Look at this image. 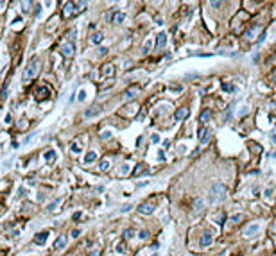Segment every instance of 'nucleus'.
Here are the masks:
<instances>
[{
	"label": "nucleus",
	"mask_w": 276,
	"mask_h": 256,
	"mask_svg": "<svg viewBox=\"0 0 276 256\" xmlns=\"http://www.w3.org/2000/svg\"><path fill=\"white\" fill-rule=\"evenodd\" d=\"M199 244H201V247H208V245L212 244V233H210V231H204Z\"/></svg>",
	"instance_id": "obj_13"
},
{
	"label": "nucleus",
	"mask_w": 276,
	"mask_h": 256,
	"mask_svg": "<svg viewBox=\"0 0 276 256\" xmlns=\"http://www.w3.org/2000/svg\"><path fill=\"white\" fill-rule=\"evenodd\" d=\"M49 97H50V90H49L47 86H41V88H38V90L34 91V99H36L38 102L47 100Z\"/></svg>",
	"instance_id": "obj_5"
},
{
	"label": "nucleus",
	"mask_w": 276,
	"mask_h": 256,
	"mask_svg": "<svg viewBox=\"0 0 276 256\" xmlns=\"http://www.w3.org/2000/svg\"><path fill=\"white\" fill-rule=\"evenodd\" d=\"M101 113V106L99 104H93V106H90L86 111H84V118H91V116H95Z\"/></svg>",
	"instance_id": "obj_9"
},
{
	"label": "nucleus",
	"mask_w": 276,
	"mask_h": 256,
	"mask_svg": "<svg viewBox=\"0 0 276 256\" xmlns=\"http://www.w3.org/2000/svg\"><path fill=\"white\" fill-rule=\"evenodd\" d=\"M111 20H113V23H122V22L126 20V14H124L122 11H119V13H115V14H113Z\"/></svg>",
	"instance_id": "obj_20"
},
{
	"label": "nucleus",
	"mask_w": 276,
	"mask_h": 256,
	"mask_svg": "<svg viewBox=\"0 0 276 256\" xmlns=\"http://www.w3.org/2000/svg\"><path fill=\"white\" fill-rule=\"evenodd\" d=\"M210 6H212V7H221V6H222V4H221V2H212V4H210Z\"/></svg>",
	"instance_id": "obj_43"
},
{
	"label": "nucleus",
	"mask_w": 276,
	"mask_h": 256,
	"mask_svg": "<svg viewBox=\"0 0 276 256\" xmlns=\"http://www.w3.org/2000/svg\"><path fill=\"white\" fill-rule=\"evenodd\" d=\"M43 158H45V161H54V159H56V151H54V149H49V151H45Z\"/></svg>",
	"instance_id": "obj_21"
},
{
	"label": "nucleus",
	"mask_w": 276,
	"mask_h": 256,
	"mask_svg": "<svg viewBox=\"0 0 276 256\" xmlns=\"http://www.w3.org/2000/svg\"><path fill=\"white\" fill-rule=\"evenodd\" d=\"M127 209H131V204H126V206H122V212H127Z\"/></svg>",
	"instance_id": "obj_45"
},
{
	"label": "nucleus",
	"mask_w": 276,
	"mask_h": 256,
	"mask_svg": "<svg viewBox=\"0 0 276 256\" xmlns=\"http://www.w3.org/2000/svg\"><path fill=\"white\" fill-rule=\"evenodd\" d=\"M138 91H140V86H138V84H133V86H129L127 90H124L122 97H124L126 100H131V99H134V97L138 95Z\"/></svg>",
	"instance_id": "obj_7"
},
{
	"label": "nucleus",
	"mask_w": 276,
	"mask_h": 256,
	"mask_svg": "<svg viewBox=\"0 0 276 256\" xmlns=\"http://www.w3.org/2000/svg\"><path fill=\"white\" fill-rule=\"evenodd\" d=\"M77 99H79V100H84V99H86V91H84V90H81V91L77 93Z\"/></svg>",
	"instance_id": "obj_35"
},
{
	"label": "nucleus",
	"mask_w": 276,
	"mask_h": 256,
	"mask_svg": "<svg viewBox=\"0 0 276 256\" xmlns=\"http://www.w3.org/2000/svg\"><path fill=\"white\" fill-rule=\"evenodd\" d=\"M119 176H129V165H122V167H120Z\"/></svg>",
	"instance_id": "obj_32"
},
{
	"label": "nucleus",
	"mask_w": 276,
	"mask_h": 256,
	"mask_svg": "<svg viewBox=\"0 0 276 256\" xmlns=\"http://www.w3.org/2000/svg\"><path fill=\"white\" fill-rule=\"evenodd\" d=\"M274 81H276V72H274Z\"/></svg>",
	"instance_id": "obj_48"
},
{
	"label": "nucleus",
	"mask_w": 276,
	"mask_h": 256,
	"mask_svg": "<svg viewBox=\"0 0 276 256\" xmlns=\"http://www.w3.org/2000/svg\"><path fill=\"white\" fill-rule=\"evenodd\" d=\"M203 209H204V201L201 197H197L194 201V212H203Z\"/></svg>",
	"instance_id": "obj_18"
},
{
	"label": "nucleus",
	"mask_w": 276,
	"mask_h": 256,
	"mask_svg": "<svg viewBox=\"0 0 276 256\" xmlns=\"http://www.w3.org/2000/svg\"><path fill=\"white\" fill-rule=\"evenodd\" d=\"M154 208H156V202L154 201H147V202H142L140 206H138V212L144 213V215H149L154 212Z\"/></svg>",
	"instance_id": "obj_6"
},
{
	"label": "nucleus",
	"mask_w": 276,
	"mask_h": 256,
	"mask_svg": "<svg viewBox=\"0 0 276 256\" xmlns=\"http://www.w3.org/2000/svg\"><path fill=\"white\" fill-rule=\"evenodd\" d=\"M133 235H134V229H133V227H127V229L122 233V238H124V240H129Z\"/></svg>",
	"instance_id": "obj_26"
},
{
	"label": "nucleus",
	"mask_w": 276,
	"mask_h": 256,
	"mask_svg": "<svg viewBox=\"0 0 276 256\" xmlns=\"http://www.w3.org/2000/svg\"><path fill=\"white\" fill-rule=\"evenodd\" d=\"M197 138L201 140V143H206L210 140V129L208 127H201L199 131H197Z\"/></svg>",
	"instance_id": "obj_8"
},
{
	"label": "nucleus",
	"mask_w": 276,
	"mask_h": 256,
	"mask_svg": "<svg viewBox=\"0 0 276 256\" xmlns=\"http://www.w3.org/2000/svg\"><path fill=\"white\" fill-rule=\"evenodd\" d=\"M18 127H20V129H24V127H27V122H25V120H20Z\"/></svg>",
	"instance_id": "obj_37"
},
{
	"label": "nucleus",
	"mask_w": 276,
	"mask_h": 256,
	"mask_svg": "<svg viewBox=\"0 0 276 256\" xmlns=\"http://www.w3.org/2000/svg\"><path fill=\"white\" fill-rule=\"evenodd\" d=\"M59 202H61V197H58V199H56L54 202H50V204L47 206V212H54V209L58 208V204H59Z\"/></svg>",
	"instance_id": "obj_28"
},
{
	"label": "nucleus",
	"mask_w": 276,
	"mask_h": 256,
	"mask_svg": "<svg viewBox=\"0 0 276 256\" xmlns=\"http://www.w3.org/2000/svg\"><path fill=\"white\" fill-rule=\"evenodd\" d=\"M59 52L65 56V57H74V54H75V43L74 41H65L63 45H61V49H59Z\"/></svg>",
	"instance_id": "obj_4"
},
{
	"label": "nucleus",
	"mask_w": 276,
	"mask_h": 256,
	"mask_svg": "<svg viewBox=\"0 0 276 256\" xmlns=\"http://www.w3.org/2000/svg\"><path fill=\"white\" fill-rule=\"evenodd\" d=\"M224 195H226V186L222 183H215L210 186V202L217 204L224 199Z\"/></svg>",
	"instance_id": "obj_3"
},
{
	"label": "nucleus",
	"mask_w": 276,
	"mask_h": 256,
	"mask_svg": "<svg viewBox=\"0 0 276 256\" xmlns=\"http://www.w3.org/2000/svg\"><path fill=\"white\" fill-rule=\"evenodd\" d=\"M95 159H97V152H95V151L86 152V156H84V163H93Z\"/></svg>",
	"instance_id": "obj_19"
},
{
	"label": "nucleus",
	"mask_w": 276,
	"mask_h": 256,
	"mask_svg": "<svg viewBox=\"0 0 276 256\" xmlns=\"http://www.w3.org/2000/svg\"><path fill=\"white\" fill-rule=\"evenodd\" d=\"M102 138H111V133H109V131H104V133H102Z\"/></svg>",
	"instance_id": "obj_42"
},
{
	"label": "nucleus",
	"mask_w": 276,
	"mask_h": 256,
	"mask_svg": "<svg viewBox=\"0 0 276 256\" xmlns=\"http://www.w3.org/2000/svg\"><path fill=\"white\" fill-rule=\"evenodd\" d=\"M40 13H41V6H40V4H38V6H36V11H34V14H36V16H38V14H40Z\"/></svg>",
	"instance_id": "obj_41"
},
{
	"label": "nucleus",
	"mask_w": 276,
	"mask_h": 256,
	"mask_svg": "<svg viewBox=\"0 0 276 256\" xmlns=\"http://www.w3.org/2000/svg\"><path fill=\"white\" fill-rule=\"evenodd\" d=\"M242 219H244V217L239 213V215H233V217H231V222H233V224H239V222H242Z\"/></svg>",
	"instance_id": "obj_34"
},
{
	"label": "nucleus",
	"mask_w": 276,
	"mask_h": 256,
	"mask_svg": "<svg viewBox=\"0 0 276 256\" xmlns=\"http://www.w3.org/2000/svg\"><path fill=\"white\" fill-rule=\"evenodd\" d=\"M99 254H101V251H99V249H95V251H91L88 256H99Z\"/></svg>",
	"instance_id": "obj_39"
},
{
	"label": "nucleus",
	"mask_w": 276,
	"mask_h": 256,
	"mask_svg": "<svg viewBox=\"0 0 276 256\" xmlns=\"http://www.w3.org/2000/svg\"><path fill=\"white\" fill-rule=\"evenodd\" d=\"M142 140H144L142 136H138V140H136V145H138V147H140V145H142Z\"/></svg>",
	"instance_id": "obj_44"
},
{
	"label": "nucleus",
	"mask_w": 276,
	"mask_h": 256,
	"mask_svg": "<svg viewBox=\"0 0 276 256\" xmlns=\"http://www.w3.org/2000/svg\"><path fill=\"white\" fill-rule=\"evenodd\" d=\"M0 231H2V227H0Z\"/></svg>",
	"instance_id": "obj_49"
},
{
	"label": "nucleus",
	"mask_w": 276,
	"mask_h": 256,
	"mask_svg": "<svg viewBox=\"0 0 276 256\" xmlns=\"http://www.w3.org/2000/svg\"><path fill=\"white\" fill-rule=\"evenodd\" d=\"M233 108H235V104H231V106L228 108V111H226V116H224V120H226V122H229V120H231V115H233Z\"/></svg>",
	"instance_id": "obj_29"
},
{
	"label": "nucleus",
	"mask_w": 276,
	"mask_h": 256,
	"mask_svg": "<svg viewBox=\"0 0 276 256\" xmlns=\"http://www.w3.org/2000/svg\"><path fill=\"white\" fill-rule=\"evenodd\" d=\"M70 151H72V152H74V154H79V152H81V145H79V143H75V142H74V143H72V145H70Z\"/></svg>",
	"instance_id": "obj_31"
},
{
	"label": "nucleus",
	"mask_w": 276,
	"mask_h": 256,
	"mask_svg": "<svg viewBox=\"0 0 276 256\" xmlns=\"http://www.w3.org/2000/svg\"><path fill=\"white\" fill-rule=\"evenodd\" d=\"M99 169H101L102 172H108V170H109V159H108V158H104V159L99 163Z\"/></svg>",
	"instance_id": "obj_23"
},
{
	"label": "nucleus",
	"mask_w": 276,
	"mask_h": 256,
	"mask_svg": "<svg viewBox=\"0 0 276 256\" xmlns=\"http://www.w3.org/2000/svg\"><path fill=\"white\" fill-rule=\"evenodd\" d=\"M165 43H167V34L165 32H160L158 38H156V50H162L163 47H165Z\"/></svg>",
	"instance_id": "obj_11"
},
{
	"label": "nucleus",
	"mask_w": 276,
	"mask_h": 256,
	"mask_svg": "<svg viewBox=\"0 0 276 256\" xmlns=\"http://www.w3.org/2000/svg\"><path fill=\"white\" fill-rule=\"evenodd\" d=\"M101 74H102V77H113V75H115V66H113L111 63L104 65V66L101 68Z\"/></svg>",
	"instance_id": "obj_10"
},
{
	"label": "nucleus",
	"mask_w": 276,
	"mask_h": 256,
	"mask_svg": "<svg viewBox=\"0 0 276 256\" xmlns=\"http://www.w3.org/2000/svg\"><path fill=\"white\" fill-rule=\"evenodd\" d=\"M83 7H84V2H83V4H77V2H65V4H63L61 14H63V18L70 20V18H74L75 14H79Z\"/></svg>",
	"instance_id": "obj_2"
},
{
	"label": "nucleus",
	"mask_w": 276,
	"mask_h": 256,
	"mask_svg": "<svg viewBox=\"0 0 276 256\" xmlns=\"http://www.w3.org/2000/svg\"><path fill=\"white\" fill-rule=\"evenodd\" d=\"M7 84L9 82H6L4 88H2V91H0V100H6V97H7Z\"/></svg>",
	"instance_id": "obj_30"
},
{
	"label": "nucleus",
	"mask_w": 276,
	"mask_h": 256,
	"mask_svg": "<svg viewBox=\"0 0 276 256\" xmlns=\"http://www.w3.org/2000/svg\"><path fill=\"white\" fill-rule=\"evenodd\" d=\"M65 245H66V238H65V237H59V238H58V240L54 242L52 249H54V251H59V249H63Z\"/></svg>",
	"instance_id": "obj_17"
},
{
	"label": "nucleus",
	"mask_w": 276,
	"mask_h": 256,
	"mask_svg": "<svg viewBox=\"0 0 276 256\" xmlns=\"http://www.w3.org/2000/svg\"><path fill=\"white\" fill-rule=\"evenodd\" d=\"M90 41L93 43V45H101V41H102V34H101V32H95L93 36L90 38Z\"/></svg>",
	"instance_id": "obj_24"
},
{
	"label": "nucleus",
	"mask_w": 276,
	"mask_h": 256,
	"mask_svg": "<svg viewBox=\"0 0 276 256\" xmlns=\"http://www.w3.org/2000/svg\"><path fill=\"white\" fill-rule=\"evenodd\" d=\"M147 237H149L147 231H140V238H147Z\"/></svg>",
	"instance_id": "obj_40"
},
{
	"label": "nucleus",
	"mask_w": 276,
	"mask_h": 256,
	"mask_svg": "<svg viewBox=\"0 0 276 256\" xmlns=\"http://www.w3.org/2000/svg\"><path fill=\"white\" fill-rule=\"evenodd\" d=\"M47 237H49V233H47V231H41V233H38V235L34 237V242H36L38 245H43L45 240H47Z\"/></svg>",
	"instance_id": "obj_15"
},
{
	"label": "nucleus",
	"mask_w": 276,
	"mask_h": 256,
	"mask_svg": "<svg viewBox=\"0 0 276 256\" xmlns=\"http://www.w3.org/2000/svg\"><path fill=\"white\" fill-rule=\"evenodd\" d=\"M38 74H40V59H38V57H32V59L27 63L25 70H24V82L27 84L31 79L38 77Z\"/></svg>",
	"instance_id": "obj_1"
},
{
	"label": "nucleus",
	"mask_w": 276,
	"mask_h": 256,
	"mask_svg": "<svg viewBox=\"0 0 276 256\" xmlns=\"http://www.w3.org/2000/svg\"><path fill=\"white\" fill-rule=\"evenodd\" d=\"M142 174H149V172L145 170V165H142V163H140V165H138V167L133 170V176H136V177H138V176H142Z\"/></svg>",
	"instance_id": "obj_22"
},
{
	"label": "nucleus",
	"mask_w": 276,
	"mask_h": 256,
	"mask_svg": "<svg viewBox=\"0 0 276 256\" xmlns=\"http://www.w3.org/2000/svg\"><path fill=\"white\" fill-rule=\"evenodd\" d=\"M272 136V142H274V145H276V134H271Z\"/></svg>",
	"instance_id": "obj_47"
},
{
	"label": "nucleus",
	"mask_w": 276,
	"mask_h": 256,
	"mask_svg": "<svg viewBox=\"0 0 276 256\" xmlns=\"http://www.w3.org/2000/svg\"><path fill=\"white\" fill-rule=\"evenodd\" d=\"M258 231H260V226H258V224H251L249 227H246L244 235H246V237H251V235H257Z\"/></svg>",
	"instance_id": "obj_14"
},
{
	"label": "nucleus",
	"mask_w": 276,
	"mask_h": 256,
	"mask_svg": "<svg viewBox=\"0 0 276 256\" xmlns=\"http://www.w3.org/2000/svg\"><path fill=\"white\" fill-rule=\"evenodd\" d=\"M222 90H224V91H233L235 86H233V84H229V82H222Z\"/></svg>",
	"instance_id": "obj_33"
},
{
	"label": "nucleus",
	"mask_w": 276,
	"mask_h": 256,
	"mask_svg": "<svg viewBox=\"0 0 276 256\" xmlns=\"http://www.w3.org/2000/svg\"><path fill=\"white\" fill-rule=\"evenodd\" d=\"M158 142H160V136L154 133V134H152V143H158Z\"/></svg>",
	"instance_id": "obj_38"
},
{
	"label": "nucleus",
	"mask_w": 276,
	"mask_h": 256,
	"mask_svg": "<svg viewBox=\"0 0 276 256\" xmlns=\"http://www.w3.org/2000/svg\"><path fill=\"white\" fill-rule=\"evenodd\" d=\"M258 32H262V25H255V27H253V29H249V31H247V34H246V36H247V38H249V39H251V38H253V39H255V38H257V34H258Z\"/></svg>",
	"instance_id": "obj_16"
},
{
	"label": "nucleus",
	"mask_w": 276,
	"mask_h": 256,
	"mask_svg": "<svg viewBox=\"0 0 276 256\" xmlns=\"http://www.w3.org/2000/svg\"><path fill=\"white\" fill-rule=\"evenodd\" d=\"M151 47H152V39L149 38V39H145V43H144V47H142V52H144V54H149Z\"/></svg>",
	"instance_id": "obj_25"
},
{
	"label": "nucleus",
	"mask_w": 276,
	"mask_h": 256,
	"mask_svg": "<svg viewBox=\"0 0 276 256\" xmlns=\"http://www.w3.org/2000/svg\"><path fill=\"white\" fill-rule=\"evenodd\" d=\"M31 6H32L31 2H24V4H22V9H25V11H27V9H29Z\"/></svg>",
	"instance_id": "obj_36"
},
{
	"label": "nucleus",
	"mask_w": 276,
	"mask_h": 256,
	"mask_svg": "<svg viewBox=\"0 0 276 256\" xmlns=\"http://www.w3.org/2000/svg\"><path fill=\"white\" fill-rule=\"evenodd\" d=\"M188 115H190V111H188L187 108H179V109L174 113V118H176V120H185Z\"/></svg>",
	"instance_id": "obj_12"
},
{
	"label": "nucleus",
	"mask_w": 276,
	"mask_h": 256,
	"mask_svg": "<svg viewBox=\"0 0 276 256\" xmlns=\"http://www.w3.org/2000/svg\"><path fill=\"white\" fill-rule=\"evenodd\" d=\"M210 118H212V113H210L208 109H204V111L201 113V122H208Z\"/></svg>",
	"instance_id": "obj_27"
},
{
	"label": "nucleus",
	"mask_w": 276,
	"mask_h": 256,
	"mask_svg": "<svg viewBox=\"0 0 276 256\" xmlns=\"http://www.w3.org/2000/svg\"><path fill=\"white\" fill-rule=\"evenodd\" d=\"M79 219H81V213H79V212H77V213H74V220H79Z\"/></svg>",
	"instance_id": "obj_46"
}]
</instances>
